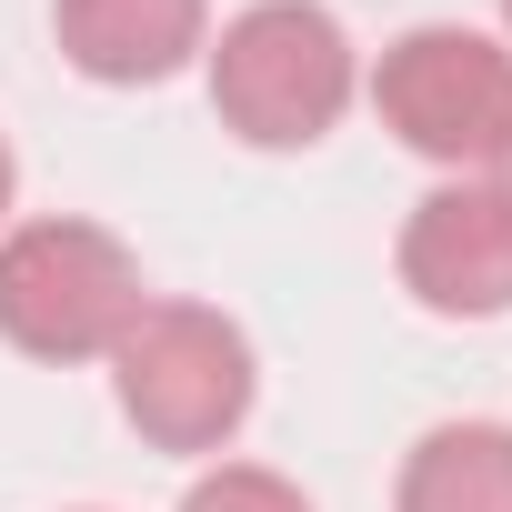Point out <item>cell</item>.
<instances>
[{"instance_id": "obj_1", "label": "cell", "mask_w": 512, "mask_h": 512, "mask_svg": "<svg viewBox=\"0 0 512 512\" xmlns=\"http://www.w3.org/2000/svg\"><path fill=\"white\" fill-rule=\"evenodd\" d=\"M201 81L241 151H312L362 101V51H352L342 11H322V0H251L211 31Z\"/></svg>"}, {"instance_id": "obj_6", "label": "cell", "mask_w": 512, "mask_h": 512, "mask_svg": "<svg viewBox=\"0 0 512 512\" xmlns=\"http://www.w3.org/2000/svg\"><path fill=\"white\" fill-rule=\"evenodd\" d=\"M51 41L101 91H161V81L201 71L211 0H51Z\"/></svg>"}, {"instance_id": "obj_3", "label": "cell", "mask_w": 512, "mask_h": 512, "mask_svg": "<svg viewBox=\"0 0 512 512\" xmlns=\"http://www.w3.org/2000/svg\"><path fill=\"white\" fill-rule=\"evenodd\" d=\"M151 282L141 251L111 221L81 211H31L0 231V342L21 362H111V342L141 322Z\"/></svg>"}, {"instance_id": "obj_7", "label": "cell", "mask_w": 512, "mask_h": 512, "mask_svg": "<svg viewBox=\"0 0 512 512\" xmlns=\"http://www.w3.org/2000/svg\"><path fill=\"white\" fill-rule=\"evenodd\" d=\"M392 512H512V422H432L392 472Z\"/></svg>"}, {"instance_id": "obj_5", "label": "cell", "mask_w": 512, "mask_h": 512, "mask_svg": "<svg viewBox=\"0 0 512 512\" xmlns=\"http://www.w3.org/2000/svg\"><path fill=\"white\" fill-rule=\"evenodd\" d=\"M392 272L432 322H502L512 312V211L492 201V181H432L402 211Z\"/></svg>"}, {"instance_id": "obj_11", "label": "cell", "mask_w": 512, "mask_h": 512, "mask_svg": "<svg viewBox=\"0 0 512 512\" xmlns=\"http://www.w3.org/2000/svg\"><path fill=\"white\" fill-rule=\"evenodd\" d=\"M502 41H512V0H502Z\"/></svg>"}, {"instance_id": "obj_10", "label": "cell", "mask_w": 512, "mask_h": 512, "mask_svg": "<svg viewBox=\"0 0 512 512\" xmlns=\"http://www.w3.org/2000/svg\"><path fill=\"white\" fill-rule=\"evenodd\" d=\"M482 181H492V201H502V211H512V141H502V161H492V171H482Z\"/></svg>"}, {"instance_id": "obj_2", "label": "cell", "mask_w": 512, "mask_h": 512, "mask_svg": "<svg viewBox=\"0 0 512 512\" xmlns=\"http://www.w3.org/2000/svg\"><path fill=\"white\" fill-rule=\"evenodd\" d=\"M111 402L121 422L171 452V462H221L262 402V362H251V332L221 302H141V322L111 342Z\"/></svg>"}, {"instance_id": "obj_4", "label": "cell", "mask_w": 512, "mask_h": 512, "mask_svg": "<svg viewBox=\"0 0 512 512\" xmlns=\"http://www.w3.org/2000/svg\"><path fill=\"white\" fill-rule=\"evenodd\" d=\"M362 101L412 161L472 181L512 141V41L472 21H412L402 41H382V61H362Z\"/></svg>"}, {"instance_id": "obj_8", "label": "cell", "mask_w": 512, "mask_h": 512, "mask_svg": "<svg viewBox=\"0 0 512 512\" xmlns=\"http://www.w3.org/2000/svg\"><path fill=\"white\" fill-rule=\"evenodd\" d=\"M181 512H312V492L292 482V472H272V462H201L191 472V492H181Z\"/></svg>"}, {"instance_id": "obj_9", "label": "cell", "mask_w": 512, "mask_h": 512, "mask_svg": "<svg viewBox=\"0 0 512 512\" xmlns=\"http://www.w3.org/2000/svg\"><path fill=\"white\" fill-rule=\"evenodd\" d=\"M21 221V151H11V131H0V231Z\"/></svg>"}]
</instances>
